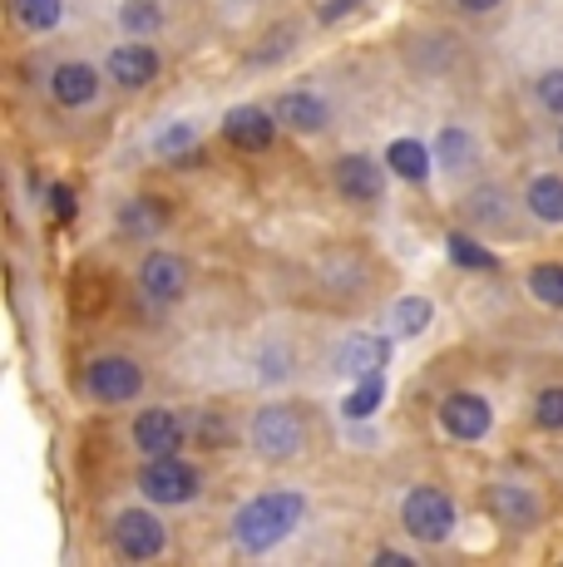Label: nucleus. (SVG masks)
Masks as SVG:
<instances>
[{
  "instance_id": "30",
  "label": "nucleus",
  "mask_w": 563,
  "mask_h": 567,
  "mask_svg": "<svg viewBox=\"0 0 563 567\" xmlns=\"http://www.w3.org/2000/svg\"><path fill=\"white\" fill-rule=\"evenodd\" d=\"M351 6H361V0H321V20L331 25V20H341Z\"/></svg>"
},
{
  "instance_id": "8",
  "label": "nucleus",
  "mask_w": 563,
  "mask_h": 567,
  "mask_svg": "<svg viewBox=\"0 0 563 567\" xmlns=\"http://www.w3.org/2000/svg\"><path fill=\"white\" fill-rule=\"evenodd\" d=\"M139 291L149 301H158V307H173L188 291V261L173 252H149L139 261Z\"/></svg>"
},
{
  "instance_id": "4",
  "label": "nucleus",
  "mask_w": 563,
  "mask_h": 567,
  "mask_svg": "<svg viewBox=\"0 0 563 567\" xmlns=\"http://www.w3.org/2000/svg\"><path fill=\"white\" fill-rule=\"evenodd\" d=\"M253 450L263 460H297L307 450V424L291 405H267L253 414Z\"/></svg>"
},
{
  "instance_id": "32",
  "label": "nucleus",
  "mask_w": 563,
  "mask_h": 567,
  "mask_svg": "<svg viewBox=\"0 0 563 567\" xmlns=\"http://www.w3.org/2000/svg\"><path fill=\"white\" fill-rule=\"evenodd\" d=\"M454 6H460V10H470V16H484V10H494V6H500V0H454Z\"/></svg>"
},
{
  "instance_id": "18",
  "label": "nucleus",
  "mask_w": 563,
  "mask_h": 567,
  "mask_svg": "<svg viewBox=\"0 0 563 567\" xmlns=\"http://www.w3.org/2000/svg\"><path fill=\"white\" fill-rule=\"evenodd\" d=\"M524 203L539 223H563V178L559 173H539V178L529 183Z\"/></svg>"
},
{
  "instance_id": "3",
  "label": "nucleus",
  "mask_w": 563,
  "mask_h": 567,
  "mask_svg": "<svg viewBox=\"0 0 563 567\" xmlns=\"http://www.w3.org/2000/svg\"><path fill=\"white\" fill-rule=\"evenodd\" d=\"M400 528H406L410 538H420V543H446L454 533L450 494H446V488H430V484L410 488L406 504H400Z\"/></svg>"
},
{
  "instance_id": "22",
  "label": "nucleus",
  "mask_w": 563,
  "mask_h": 567,
  "mask_svg": "<svg viewBox=\"0 0 563 567\" xmlns=\"http://www.w3.org/2000/svg\"><path fill=\"white\" fill-rule=\"evenodd\" d=\"M119 25H124L129 35H154V30L164 25V6H158V0H124V6H119Z\"/></svg>"
},
{
  "instance_id": "9",
  "label": "nucleus",
  "mask_w": 563,
  "mask_h": 567,
  "mask_svg": "<svg viewBox=\"0 0 563 567\" xmlns=\"http://www.w3.org/2000/svg\"><path fill=\"white\" fill-rule=\"evenodd\" d=\"M134 450L144 460H158V454H178L183 450V420L164 405L139 410L134 414Z\"/></svg>"
},
{
  "instance_id": "20",
  "label": "nucleus",
  "mask_w": 563,
  "mask_h": 567,
  "mask_svg": "<svg viewBox=\"0 0 563 567\" xmlns=\"http://www.w3.org/2000/svg\"><path fill=\"white\" fill-rule=\"evenodd\" d=\"M10 16H16L25 30L45 35V30H55V25H60L64 0H10Z\"/></svg>"
},
{
  "instance_id": "28",
  "label": "nucleus",
  "mask_w": 563,
  "mask_h": 567,
  "mask_svg": "<svg viewBox=\"0 0 563 567\" xmlns=\"http://www.w3.org/2000/svg\"><path fill=\"white\" fill-rule=\"evenodd\" d=\"M539 104H544L549 114H563V70H549L544 80H539Z\"/></svg>"
},
{
  "instance_id": "7",
  "label": "nucleus",
  "mask_w": 563,
  "mask_h": 567,
  "mask_svg": "<svg viewBox=\"0 0 563 567\" xmlns=\"http://www.w3.org/2000/svg\"><path fill=\"white\" fill-rule=\"evenodd\" d=\"M436 414H440V430H446L450 440H460V444L484 440V434H490V424H494L490 400L474 395V390H450V395L440 400Z\"/></svg>"
},
{
  "instance_id": "15",
  "label": "nucleus",
  "mask_w": 563,
  "mask_h": 567,
  "mask_svg": "<svg viewBox=\"0 0 563 567\" xmlns=\"http://www.w3.org/2000/svg\"><path fill=\"white\" fill-rule=\"evenodd\" d=\"M277 124L297 128V134H317V128L327 124V104H321L317 94H307V90H287L277 100Z\"/></svg>"
},
{
  "instance_id": "25",
  "label": "nucleus",
  "mask_w": 563,
  "mask_h": 567,
  "mask_svg": "<svg viewBox=\"0 0 563 567\" xmlns=\"http://www.w3.org/2000/svg\"><path fill=\"white\" fill-rule=\"evenodd\" d=\"M446 247H450V257L460 261V267H474V271H494V267H500V257L484 252V247L474 243V237H464V233H450Z\"/></svg>"
},
{
  "instance_id": "6",
  "label": "nucleus",
  "mask_w": 563,
  "mask_h": 567,
  "mask_svg": "<svg viewBox=\"0 0 563 567\" xmlns=\"http://www.w3.org/2000/svg\"><path fill=\"white\" fill-rule=\"evenodd\" d=\"M114 548H119V558H129V563H149L168 548V528L158 523V514H149V508H124V514L114 518Z\"/></svg>"
},
{
  "instance_id": "21",
  "label": "nucleus",
  "mask_w": 563,
  "mask_h": 567,
  "mask_svg": "<svg viewBox=\"0 0 563 567\" xmlns=\"http://www.w3.org/2000/svg\"><path fill=\"white\" fill-rule=\"evenodd\" d=\"M381 395H386V380L381 375H361L351 385V395L341 400V414H346V420H366V414H376Z\"/></svg>"
},
{
  "instance_id": "24",
  "label": "nucleus",
  "mask_w": 563,
  "mask_h": 567,
  "mask_svg": "<svg viewBox=\"0 0 563 567\" xmlns=\"http://www.w3.org/2000/svg\"><path fill=\"white\" fill-rule=\"evenodd\" d=\"M430 321H436V307H430L426 297H400V301H396V311H391L396 336H420Z\"/></svg>"
},
{
  "instance_id": "13",
  "label": "nucleus",
  "mask_w": 563,
  "mask_h": 567,
  "mask_svg": "<svg viewBox=\"0 0 563 567\" xmlns=\"http://www.w3.org/2000/svg\"><path fill=\"white\" fill-rule=\"evenodd\" d=\"M50 94H55L60 109H90L94 100H100V74H94L90 64L70 60L50 74Z\"/></svg>"
},
{
  "instance_id": "33",
  "label": "nucleus",
  "mask_w": 563,
  "mask_h": 567,
  "mask_svg": "<svg viewBox=\"0 0 563 567\" xmlns=\"http://www.w3.org/2000/svg\"><path fill=\"white\" fill-rule=\"evenodd\" d=\"M559 148H563V134H559Z\"/></svg>"
},
{
  "instance_id": "5",
  "label": "nucleus",
  "mask_w": 563,
  "mask_h": 567,
  "mask_svg": "<svg viewBox=\"0 0 563 567\" xmlns=\"http://www.w3.org/2000/svg\"><path fill=\"white\" fill-rule=\"evenodd\" d=\"M84 390H90L100 405H129V400L144 390V370L129 355H100L84 370Z\"/></svg>"
},
{
  "instance_id": "17",
  "label": "nucleus",
  "mask_w": 563,
  "mask_h": 567,
  "mask_svg": "<svg viewBox=\"0 0 563 567\" xmlns=\"http://www.w3.org/2000/svg\"><path fill=\"white\" fill-rule=\"evenodd\" d=\"M386 168L406 183H426L430 178V148L420 144V138H396V144L386 148Z\"/></svg>"
},
{
  "instance_id": "31",
  "label": "nucleus",
  "mask_w": 563,
  "mask_h": 567,
  "mask_svg": "<svg viewBox=\"0 0 563 567\" xmlns=\"http://www.w3.org/2000/svg\"><path fill=\"white\" fill-rule=\"evenodd\" d=\"M376 563H381V567H416V563L406 558V553H391V548H386V553H376Z\"/></svg>"
},
{
  "instance_id": "26",
  "label": "nucleus",
  "mask_w": 563,
  "mask_h": 567,
  "mask_svg": "<svg viewBox=\"0 0 563 567\" xmlns=\"http://www.w3.org/2000/svg\"><path fill=\"white\" fill-rule=\"evenodd\" d=\"M193 144H198V128H193V124H168L164 134L154 138V154L158 158H178V154H188Z\"/></svg>"
},
{
  "instance_id": "2",
  "label": "nucleus",
  "mask_w": 563,
  "mask_h": 567,
  "mask_svg": "<svg viewBox=\"0 0 563 567\" xmlns=\"http://www.w3.org/2000/svg\"><path fill=\"white\" fill-rule=\"evenodd\" d=\"M198 484H203L198 468H193L188 460H178V454H158V460H149L144 468H139V494L158 508L188 504V498L198 494Z\"/></svg>"
},
{
  "instance_id": "27",
  "label": "nucleus",
  "mask_w": 563,
  "mask_h": 567,
  "mask_svg": "<svg viewBox=\"0 0 563 567\" xmlns=\"http://www.w3.org/2000/svg\"><path fill=\"white\" fill-rule=\"evenodd\" d=\"M534 420L544 424V430H563V385L539 390V400H534Z\"/></svg>"
},
{
  "instance_id": "1",
  "label": "nucleus",
  "mask_w": 563,
  "mask_h": 567,
  "mask_svg": "<svg viewBox=\"0 0 563 567\" xmlns=\"http://www.w3.org/2000/svg\"><path fill=\"white\" fill-rule=\"evenodd\" d=\"M307 514V498L291 494V488H273V494H257L253 504L237 508L233 518V543L243 553H273L282 538L301 523Z\"/></svg>"
},
{
  "instance_id": "16",
  "label": "nucleus",
  "mask_w": 563,
  "mask_h": 567,
  "mask_svg": "<svg viewBox=\"0 0 563 567\" xmlns=\"http://www.w3.org/2000/svg\"><path fill=\"white\" fill-rule=\"evenodd\" d=\"M490 508L509 523V528H534V523H539L534 494H529V488H519V484H494L490 488Z\"/></svg>"
},
{
  "instance_id": "10",
  "label": "nucleus",
  "mask_w": 563,
  "mask_h": 567,
  "mask_svg": "<svg viewBox=\"0 0 563 567\" xmlns=\"http://www.w3.org/2000/svg\"><path fill=\"white\" fill-rule=\"evenodd\" d=\"M223 134L233 148L263 154V148L277 144V114H267V109H257V104H237V109H227Z\"/></svg>"
},
{
  "instance_id": "12",
  "label": "nucleus",
  "mask_w": 563,
  "mask_h": 567,
  "mask_svg": "<svg viewBox=\"0 0 563 567\" xmlns=\"http://www.w3.org/2000/svg\"><path fill=\"white\" fill-rule=\"evenodd\" d=\"M110 80L124 84V90H144L149 80H158V50H149L144 40L114 45L110 50Z\"/></svg>"
},
{
  "instance_id": "14",
  "label": "nucleus",
  "mask_w": 563,
  "mask_h": 567,
  "mask_svg": "<svg viewBox=\"0 0 563 567\" xmlns=\"http://www.w3.org/2000/svg\"><path fill=\"white\" fill-rule=\"evenodd\" d=\"M386 361H391V341L386 336H351V341L337 351V370L341 375H381Z\"/></svg>"
},
{
  "instance_id": "11",
  "label": "nucleus",
  "mask_w": 563,
  "mask_h": 567,
  "mask_svg": "<svg viewBox=\"0 0 563 567\" xmlns=\"http://www.w3.org/2000/svg\"><path fill=\"white\" fill-rule=\"evenodd\" d=\"M337 188H341V198L346 203H381V193H386V173L376 168L366 154H346L337 163Z\"/></svg>"
},
{
  "instance_id": "23",
  "label": "nucleus",
  "mask_w": 563,
  "mask_h": 567,
  "mask_svg": "<svg viewBox=\"0 0 563 567\" xmlns=\"http://www.w3.org/2000/svg\"><path fill=\"white\" fill-rule=\"evenodd\" d=\"M529 291H534V301L563 311V261H539V267L529 271Z\"/></svg>"
},
{
  "instance_id": "19",
  "label": "nucleus",
  "mask_w": 563,
  "mask_h": 567,
  "mask_svg": "<svg viewBox=\"0 0 563 567\" xmlns=\"http://www.w3.org/2000/svg\"><path fill=\"white\" fill-rule=\"evenodd\" d=\"M436 163L446 173H470L474 168V134H464V128H440L436 138Z\"/></svg>"
},
{
  "instance_id": "29",
  "label": "nucleus",
  "mask_w": 563,
  "mask_h": 567,
  "mask_svg": "<svg viewBox=\"0 0 563 567\" xmlns=\"http://www.w3.org/2000/svg\"><path fill=\"white\" fill-rule=\"evenodd\" d=\"M50 207H55L60 223H70V217H74V193L64 188V183H55V188H50Z\"/></svg>"
}]
</instances>
